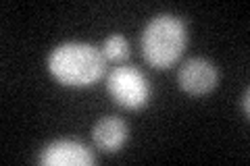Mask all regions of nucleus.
I'll use <instances>...</instances> for the list:
<instances>
[{
	"instance_id": "nucleus-4",
	"label": "nucleus",
	"mask_w": 250,
	"mask_h": 166,
	"mask_svg": "<svg viewBox=\"0 0 250 166\" xmlns=\"http://www.w3.org/2000/svg\"><path fill=\"white\" fill-rule=\"evenodd\" d=\"M177 83L190 96H207L219 83V71L208 58H188L177 71Z\"/></svg>"
},
{
	"instance_id": "nucleus-1",
	"label": "nucleus",
	"mask_w": 250,
	"mask_h": 166,
	"mask_svg": "<svg viewBox=\"0 0 250 166\" xmlns=\"http://www.w3.org/2000/svg\"><path fill=\"white\" fill-rule=\"evenodd\" d=\"M48 71L65 88H88L104 77L106 58L85 42H65L48 54Z\"/></svg>"
},
{
	"instance_id": "nucleus-2",
	"label": "nucleus",
	"mask_w": 250,
	"mask_h": 166,
	"mask_svg": "<svg viewBox=\"0 0 250 166\" xmlns=\"http://www.w3.org/2000/svg\"><path fill=\"white\" fill-rule=\"evenodd\" d=\"M188 44L186 23L175 15H156L140 37L142 56L154 69H169L179 60Z\"/></svg>"
},
{
	"instance_id": "nucleus-7",
	"label": "nucleus",
	"mask_w": 250,
	"mask_h": 166,
	"mask_svg": "<svg viewBox=\"0 0 250 166\" xmlns=\"http://www.w3.org/2000/svg\"><path fill=\"white\" fill-rule=\"evenodd\" d=\"M100 52H103V56L106 60L121 65V62L129 56V42L121 34H113V36H108L104 39V44H103V48H100Z\"/></svg>"
},
{
	"instance_id": "nucleus-5",
	"label": "nucleus",
	"mask_w": 250,
	"mask_h": 166,
	"mask_svg": "<svg viewBox=\"0 0 250 166\" xmlns=\"http://www.w3.org/2000/svg\"><path fill=\"white\" fill-rule=\"evenodd\" d=\"M38 162L44 166H90L96 162V156L82 141L57 139L42 148Z\"/></svg>"
},
{
	"instance_id": "nucleus-3",
	"label": "nucleus",
	"mask_w": 250,
	"mask_h": 166,
	"mask_svg": "<svg viewBox=\"0 0 250 166\" xmlns=\"http://www.w3.org/2000/svg\"><path fill=\"white\" fill-rule=\"evenodd\" d=\"M106 92L108 96L127 110H140L150 100V83L146 75L136 67L119 65L106 75Z\"/></svg>"
},
{
	"instance_id": "nucleus-8",
	"label": "nucleus",
	"mask_w": 250,
	"mask_h": 166,
	"mask_svg": "<svg viewBox=\"0 0 250 166\" xmlns=\"http://www.w3.org/2000/svg\"><path fill=\"white\" fill-rule=\"evenodd\" d=\"M248 98H250V92H248V90H244V93H242V98H240V106H242V110H244V114H246V116L250 114V104H248Z\"/></svg>"
},
{
	"instance_id": "nucleus-6",
	"label": "nucleus",
	"mask_w": 250,
	"mask_h": 166,
	"mask_svg": "<svg viewBox=\"0 0 250 166\" xmlns=\"http://www.w3.org/2000/svg\"><path fill=\"white\" fill-rule=\"evenodd\" d=\"M129 137V127L127 123L119 116H103L98 118L96 125L92 129V139L98 149L108 154H115L125 146V141Z\"/></svg>"
}]
</instances>
